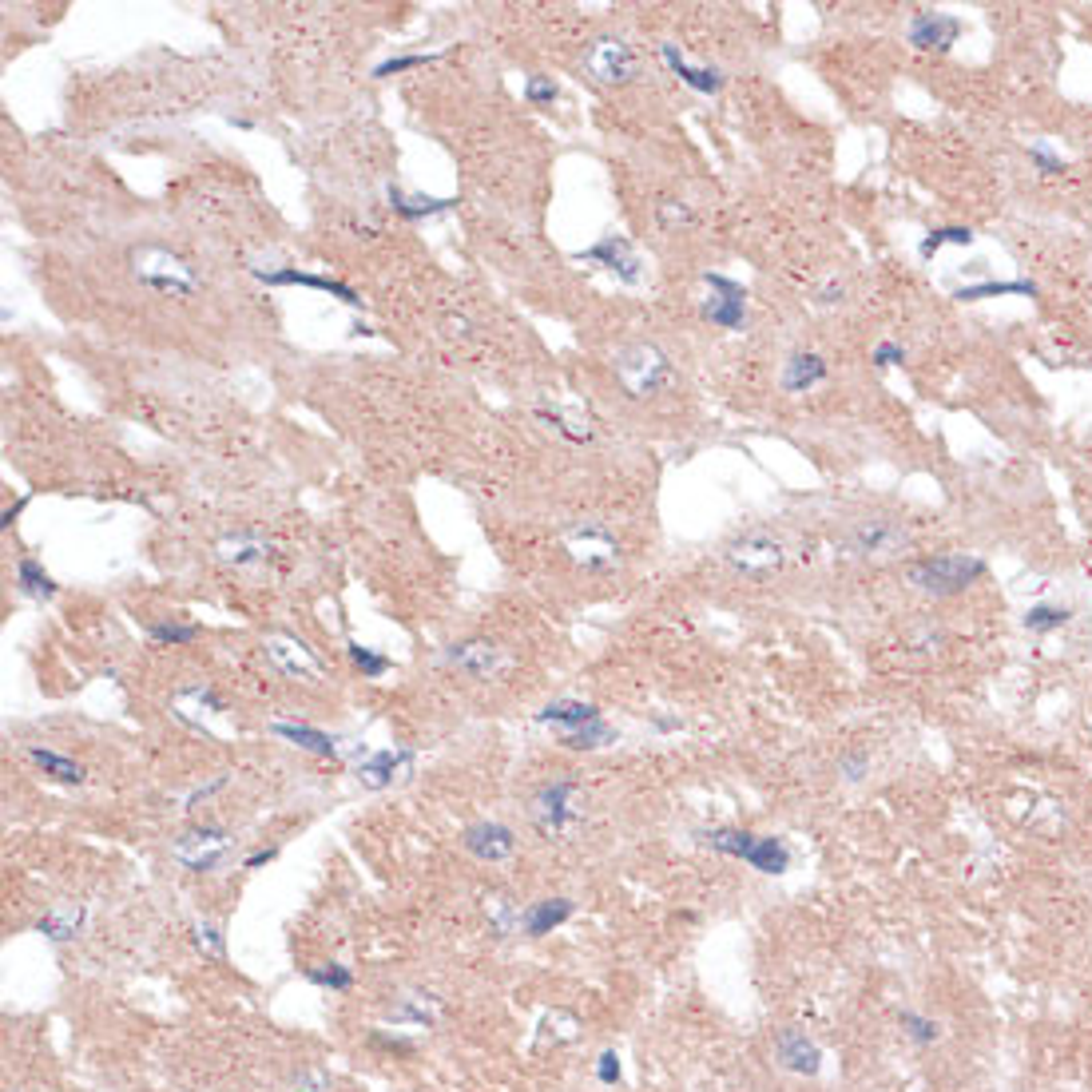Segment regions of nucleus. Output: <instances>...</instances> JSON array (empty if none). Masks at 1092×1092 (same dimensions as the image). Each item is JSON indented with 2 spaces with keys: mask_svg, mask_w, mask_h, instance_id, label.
Instances as JSON below:
<instances>
[{
  "mask_svg": "<svg viewBox=\"0 0 1092 1092\" xmlns=\"http://www.w3.org/2000/svg\"><path fill=\"white\" fill-rule=\"evenodd\" d=\"M172 711L183 719V723H195L199 715L195 711H203V715H219L223 711V700L211 691V687H203V683H195V687H183L175 700H172Z\"/></svg>",
  "mask_w": 1092,
  "mask_h": 1092,
  "instance_id": "nucleus-26",
  "label": "nucleus"
},
{
  "mask_svg": "<svg viewBox=\"0 0 1092 1092\" xmlns=\"http://www.w3.org/2000/svg\"><path fill=\"white\" fill-rule=\"evenodd\" d=\"M981 576H985V560L970 552H942L910 565V584L930 596H957Z\"/></svg>",
  "mask_w": 1092,
  "mask_h": 1092,
  "instance_id": "nucleus-1",
  "label": "nucleus"
},
{
  "mask_svg": "<svg viewBox=\"0 0 1092 1092\" xmlns=\"http://www.w3.org/2000/svg\"><path fill=\"white\" fill-rule=\"evenodd\" d=\"M16 584H20V592L37 596V600H52V596H56V580H52L32 556H24L20 565H16Z\"/></svg>",
  "mask_w": 1092,
  "mask_h": 1092,
  "instance_id": "nucleus-32",
  "label": "nucleus"
},
{
  "mask_svg": "<svg viewBox=\"0 0 1092 1092\" xmlns=\"http://www.w3.org/2000/svg\"><path fill=\"white\" fill-rule=\"evenodd\" d=\"M306 977H310L314 985H330V989H350V985H354L350 970H342V966H330V970H310Z\"/></svg>",
  "mask_w": 1092,
  "mask_h": 1092,
  "instance_id": "nucleus-44",
  "label": "nucleus"
},
{
  "mask_svg": "<svg viewBox=\"0 0 1092 1092\" xmlns=\"http://www.w3.org/2000/svg\"><path fill=\"white\" fill-rule=\"evenodd\" d=\"M28 755H32V763H37L44 775H52L60 783H84V767L76 763V759H64V755L44 751V747H32Z\"/></svg>",
  "mask_w": 1092,
  "mask_h": 1092,
  "instance_id": "nucleus-31",
  "label": "nucleus"
},
{
  "mask_svg": "<svg viewBox=\"0 0 1092 1092\" xmlns=\"http://www.w3.org/2000/svg\"><path fill=\"white\" fill-rule=\"evenodd\" d=\"M545 1029L552 1033V1041H573L576 1037V1017L565 1013V1009H556V1013L545 1017Z\"/></svg>",
  "mask_w": 1092,
  "mask_h": 1092,
  "instance_id": "nucleus-40",
  "label": "nucleus"
},
{
  "mask_svg": "<svg viewBox=\"0 0 1092 1092\" xmlns=\"http://www.w3.org/2000/svg\"><path fill=\"white\" fill-rule=\"evenodd\" d=\"M215 556L223 560L226 569H247V565H258V560L271 556V545L262 541L258 533H235V537H223L215 545Z\"/></svg>",
  "mask_w": 1092,
  "mask_h": 1092,
  "instance_id": "nucleus-21",
  "label": "nucleus"
},
{
  "mask_svg": "<svg viewBox=\"0 0 1092 1092\" xmlns=\"http://www.w3.org/2000/svg\"><path fill=\"white\" fill-rule=\"evenodd\" d=\"M410 771H413V751L410 747H386V751H370L358 763V783L370 786V790H382L397 779H406Z\"/></svg>",
  "mask_w": 1092,
  "mask_h": 1092,
  "instance_id": "nucleus-11",
  "label": "nucleus"
},
{
  "mask_svg": "<svg viewBox=\"0 0 1092 1092\" xmlns=\"http://www.w3.org/2000/svg\"><path fill=\"white\" fill-rule=\"evenodd\" d=\"M457 203V199H429V195H402L397 187H389V207L402 215V219H429V215H441Z\"/></svg>",
  "mask_w": 1092,
  "mask_h": 1092,
  "instance_id": "nucleus-27",
  "label": "nucleus"
},
{
  "mask_svg": "<svg viewBox=\"0 0 1092 1092\" xmlns=\"http://www.w3.org/2000/svg\"><path fill=\"white\" fill-rule=\"evenodd\" d=\"M573 794H576V783H552V786H545L541 794H537V803H533V818H537V826H541V835H548V839H560L569 831V826L576 822V811H573Z\"/></svg>",
  "mask_w": 1092,
  "mask_h": 1092,
  "instance_id": "nucleus-10",
  "label": "nucleus"
},
{
  "mask_svg": "<svg viewBox=\"0 0 1092 1092\" xmlns=\"http://www.w3.org/2000/svg\"><path fill=\"white\" fill-rule=\"evenodd\" d=\"M434 56H393L386 64H378L374 76H393V72H410V68H421V64H429Z\"/></svg>",
  "mask_w": 1092,
  "mask_h": 1092,
  "instance_id": "nucleus-45",
  "label": "nucleus"
},
{
  "mask_svg": "<svg viewBox=\"0 0 1092 1092\" xmlns=\"http://www.w3.org/2000/svg\"><path fill=\"white\" fill-rule=\"evenodd\" d=\"M151 640L155 644H195L199 624H151Z\"/></svg>",
  "mask_w": 1092,
  "mask_h": 1092,
  "instance_id": "nucleus-37",
  "label": "nucleus"
},
{
  "mask_svg": "<svg viewBox=\"0 0 1092 1092\" xmlns=\"http://www.w3.org/2000/svg\"><path fill=\"white\" fill-rule=\"evenodd\" d=\"M1069 620H1073V608H1065V604H1033L1029 612H1025V627L1037 636L1056 632V627H1065Z\"/></svg>",
  "mask_w": 1092,
  "mask_h": 1092,
  "instance_id": "nucleus-34",
  "label": "nucleus"
},
{
  "mask_svg": "<svg viewBox=\"0 0 1092 1092\" xmlns=\"http://www.w3.org/2000/svg\"><path fill=\"white\" fill-rule=\"evenodd\" d=\"M659 56H664V64L668 68L691 88V92H704V95H711V92H719L723 88V72L719 68H704V64H687V56L676 48V44H659Z\"/></svg>",
  "mask_w": 1092,
  "mask_h": 1092,
  "instance_id": "nucleus-19",
  "label": "nucleus"
},
{
  "mask_svg": "<svg viewBox=\"0 0 1092 1092\" xmlns=\"http://www.w3.org/2000/svg\"><path fill=\"white\" fill-rule=\"evenodd\" d=\"M1005 294H1025V298H1037L1041 290H1037V282H1029V279H1005V282H998V279H985V282H973V286H962V290H953V298H957V303H981V298H1005Z\"/></svg>",
  "mask_w": 1092,
  "mask_h": 1092,
  "instance_id": "nucleus-23",
  "label": "nucleus"
},
{
  "mask_svg": "<svg viewBox=\"0 0 1092 1092\" xmlns=\"http://www.w3.org/2000/svg\"><path fill=\"white\" fill-rule=\"evenodd\" d=\"M271 858H275V850H258V854H251V858H247V866L254 870V866H262V863H271Z\"/></svg>",
  "mask_w": 1092,
  "mask_h": 1092,
  "instance_id": "nucleus-50",
  "label": "nucleus"
},
{
  "mask_svg": "<svg viewBox=\"0 0 1092 1092\" xmlns=\"http://www.w3.org/2000/svg\"><path fill=\"white\" fill-rule=\"evenodd\" d=\"M191 938H195V946L203 949V953H211L215 962H223V934H219V925H211V921H195Z\"/></svg>",
  "mask_w": 1092,
  "mask_h": 1092,
  "instance_id": "nucleus-38",
  "label": "nucleus"
},
{
  "mask_svg": "<svg viewBox=\"0 0 1092 1092\" xmlns=\"http://www.w3.org/2000/svg\"><path fill=\"white\" fill-rule=\"evenodd\" d=\"M902 1025L910 1029V1037L914 1041H921V1045H930V1041H938V1021H930V1017H918V1013H902Z\"/></svg>",
  "mask_w": 1092,
  "mask_h": 1092,
  "instance_id": "nucleus-42",
  "label": "nucleus"
},
{
  "mask_svg": "<svg viewBox=\"0 0 1092 1092\" xmlns=\"http://www.w3.org/2000/svg\"><path fill=\"white\" fill-rule=\"evenodd\" d=\"M973 230L970 226H934L930 235H925L921 243H918V251H921V258H930V254H938L942 247H973Z\"/></svg>",
  "mask_w": 1092,
  "mask_h": 1092,
  "instance_id": "nucleus-33",
  "label": "nucleus"
},
{
  "mask_svg": "<svg viewBox=\"0 0 1092 1092\" xmlns=\"http://www.w3.org/2000/svg\"><path fill=\"white\" fill-rule=\"evenodd\" d=\"M775 1052H779V1065H783V1069L803 1073V1077H814L818 1065H822L818 1045H814L807 1033H799V1029H783V1033L775 1037Z\"/></svg>",
  "mask_w": 1092,
  "mask_h": 1092,
  "instance_id": "nucleus-15",
  "label": "nucleus"
},
{
  "mask_svg": "<svg viewBox=\"0 0 1092 1092\" xmlns=\"http://www.w3.org/2000/svg\"><path fill=\"white\" fill-rule=\"evenodd\" d=\"M898 545H902V528L890 524V520H882V517L858 520L854 533H850V548L863 552V556H886V552H893Z\"/></svg>",
  "mask_w": 1092,
  "mask_h": 1092,
  "instance_id": "nucleus-18",
  "label": "nucleus"
},
{
  "mask_svg": "<svg viewBox=\"0 0 1092 1092\" xmlns=\"http://www.w3.org/2000/svg\"><path fill=\"white\" fill-rule=\"evenodd\" d=\"M573 918V902L569 898H545V902H533L524 910V930L533 934V938H545V934H552L560 921H569Z\"/></svg>",
  "mask_w": 1092,
  "mask_h": 1092,
  "instance_id": "nucleus-22",
  "label": "nucleus"
},
{
  "mask_svg": "<svg viewBox=\"0 0 1092 1092\" xmlns=\"http://www.w3.org/2000/svg\"><path fill=\"white\" fill-rule=\"evenodd\" d=\"M541 723H552V727H565V732H573V727H584L592 719H600V711H596L592 704H576V700H556L548 704L545 711H537Z\"/></svg>",
  "mask_w": 1092,
  "mask_h": 1092,
  "instance_id": "nucleus-28",
  "label": "nucleus"
},
{
  "mask_svg": "<svg viewBox=\"0 0 1092 1092\" xmlns=\"http://www.w3.org/2000/svg\"><path fill=\"white\" fill-rule=\"evenodd\" d=\"M80 921H84V906H80V902H60V906H52V910L37 921V930L48 934L52 942H68V938H76Z\"/></svg>",
  "mask_w": 1092,
  "mask_h": 1092,
  "instance_id": "nucleus-25",
  "label": "nucleus"
},
{
  "mask_svg": "<svg viewBox=\"0 0 1092 1092\" xmlns=\"http://www.w3.org/2000/svg\"><path fill=\"white\" fill-rule=\"evenodd\" d=\"M565 545H569L576 565L588 569V573H608V569H616V560H620V545H616V537L608 533L604 524H576L573 533L565 537Z\"/></svg>",
  "mask_w": 1092,
  "mask_h": 1092,
  "instance_id": "nucleus-7",
  "label": "nucleus"
},
{
  "mask_svg": "<svg viewBox=\"0 0 1092 1092\" xmlns=\"http://www.w3.org/2000/svg\"><path fill=\"white\" fill-rule=\"evenodd\" d=\"M271 732H275V735H282V739H290L294 747L314 751V755H334V751H338V747H334V739H330L326 732H314V727H306V723H275Z\"/></svg>",
  "mask_w": 1092,
  "mask_h": 1092,
  "instance_id": "nucleus-29",
  "label": "nucleus"
},
{
  "mask_svg": "<svg viewBox=\"0 0 1092 1092\" xmlns=\"http://www.w3.org/2000/svg\"><path fill=\"white\" fill-rule=\"evenodd\" d=\"M902 358H906V350H902L898 342H878V346H874V358H870V361H874V366H882V370H886V366H898Z\"/></svg>",
  "mask_w": 1092,
  "mask_h": 1092,
  "instance_id": "nucleus-46",
  "label": "nucleus"
},
{
  "mask_svg": "<svg viewBox=\"0 0 1092 1092\" xmlns=\"http://www.w3.org/2000/svg\"><path fill=\"white\" fill-rule=\"evenodd\" d=\"M485 910H489V925H493V934H496V938H505V934L513 930V925L524 918V914H520L509 898H501V893H489V906H485Z\"/></svg>",
  "mask_w": 1092,
  "mask_h": 1092,
  "instance_id": "nucleus-36",
  "label": "nucleus"
},
{
  "mask_svg": "<svg viewBox=\"0 0 1092 1092\" xmlns=\"http://www.w3.org/2000/svg\"><path fill=\"white\" fill-rule=\"evenodd\" d=\"M1029 159L1037 163V172H1045V175H1061V172H1065V159L1056 155V151H1052V147H1049L1045 140H1037V144L1029 147Z\"/></svg>",
  "mask_w": 1092,
  "mask_h": 1092,
  "instance_id": "nucleus-39",
  "label": "nucleus"
},
{
  "mask_svg": "<svg viewBox=\"0 0 1092 1092\" xmlns=\"http://www.w3.org/2000/svg\"><path fill=\"white\" fill-rule=\"evenodd\" d=\"M727 565L751 580H767L783 565V545L771 533H763V528H751V533L727 545Z\"/></svg>",
  "mask_w": 1092,
  "mask_h": 1092,
  "instance_id": "nucleus-6",
  "label": "nucleus"
},
{
  "mask_svg": "<svg viewBox=\"0 0 1092 1092\" xmlns=\"http://www.w3.org/2000/svg\"><path fill=\"white\" fill-rule=\"evenodd\" d=\"M863 767H866V759L863 755H850L846 763H842V771H846V779H863Z\"/></svg>",
  "mask_w": 1092,
  "mask_h": 1092,
  "instance_id": "nucleus-49",
  "label": "nucleus"
},
{
  "mask_svg": "<svg viewBox=\"0 0 1092 1092\" xmlns=\"http://www.w3.org/2000/svg\"><path fill=\"white\" fill-rule=\"evenodd\" d=\"M573 258H576V262H596V267H608V271L620 275L624 282H640V258H636L632 243H627L624 235H604L596 247L576 251Z\"/></svg>",
  "mask_w": 1092,
  "mask_h": 1092,
  "instance_id": "nucleus-13",
  "label": "nucleus"
},
{
  "mask_svg": "<svg viewBox=\"0 0 1092 1092\" xmlns=\"http://www.w3.org/2000/svg\"><path fill=\"white\" fill-rule=\"evenodd\" d=\"M449 664L453 668H461V672H469V676H477V679H489L496 668H501V652H496L489 640H469V644H453L449 648Z\"/></svg>",
  "mask_w": 1092,
  "mask_h": 1092,
  "instance_id": "nucleus-20",
  "label": "nucleus"
},
{
  "mask_svg": "<svg viewBox=\"0 0 1092 1092\" xmlns=\"http://www.w3.org/2000/svg\"><path fill=\"white\" fill-rule=\"evenodd\" d=\"M596 1077H600L604 1084H616L620 1080V1056L608 1049V1052H600V1061H596Z\"/></svg>",
  "mask_w": 1092,
  "mask_h": 1092,
  "instance_id": "nucleus-47",
  "label": "nucleus"
},
{
  "mask_svg": "<svg viewBox=\"0 0 1092 1092\" xmlns=\"http://www.w3.org/2000/svg\"><path fill=\"white\" fill-rule=\"evenodd\" d=\"M612 370H616L620 386L632 393V397H652V393H659V389L672 382V361H668V354L655 350V346H648V342H632V346L616 350Z\"/></svg>",
  "mask_w": 1092,
  "mask_h": 1092,
  "instance_id": "nucleus-3",
  "label": "nucleus"
},
{
  "mask_svg": "<svg viewBox=\"0 0 1092 1092\" xmlns=\"http://www.w3.org/2000/svg\"><path fill=\"white\" fill-rule=\"evenodd\" d=\"M262 648H267V659L271 664L282 672V676H290V679H306V683H314V679H322V659L298 640V636H286V632H275V636H267L262 640Z\"/></svg>",
  "mask_w": 1092,
  "mask_h": 1092,
  "instance_id": "nucleus-8",
  "label": "nucleus"
},
{
  "mask_svg": "<svg viewBox=\"0 0 1092 1092\" xmlns=\"http://www.w3.org/2000/svg\"><path fill=\"white\" fill-rule=\"evenodd\" d=\"M172 854H175L179 866H187V870H195V874L215 870V863L226 854V835H223V831H211V826H203V831H187V835L172 846Z\"/></svg>",
  "mask_w": 1092,
  "mask_h": 1092,
  "instance_id": "nucleus-12",
  "label": "nucleus"
},
{
  "mask_svg": "<svg viewBox=\"0 0 1092 1092\" xmlns=\"http://www.w3.org/2000/svg\"><path fill=\"white\" fill-rule=\"evenodd\" d=\"M131 275L163 298H187V294L199 290V275L179 254L163 251V247H136L131 251Z\"/></svg>",
  "mask_w": 1092,
  "mask_h": 1092,
  "instance_id": "nucleus-2",
  "label": "nucleus"
},
{
  "mask_svg": "<svg viewBox=\"0 0 1092 1092\" xmlns=\"http://www.w3.org/2000/svg\"><path fill=\"white\" fill-rule=\"evenodd\" d=\"M822 378H826V361L818 354H794L786 361V370H783V389L786 393H807Z\"/></svg>",
  "mask_w": 1092,
  "mask_h": 1092,
  "instance_id": "nucleus-24",
  "label": "nucleus"
},
{
  "mask_svg": "<svg viewBox=\"0 0 1092 1092\" xmlns=\"http://www.w3.org/2000/svg\"><path fill=\"white\" fill-rule=\"evenodd\" d=\"M584 72L600 88H620L627 80H636L640 60H636V52H632V44H627V40L600 37V40H592L588 52H584Z\"/></svg>",
  "mask_w": 1092,
  "mask_h": 1092,
  "instance_id": "nucleus-5",
  "label": "nucleus"
},
{
  "mask_svg": "<svg viewBox=\"0 0 1092 1092\" xmlns=\"http://www.w3.org/2000/svg\"><path fill=\"white\" fill-rule=\"evenodd\" d=\"M707 842L719 850V854H732V858H743L747 866H755L759 874L767 878H779L790 870V846L783 839H759L751 831H732V826H723V831H711Z\"/></svg>",
  "mask_w": 1092,
  "mask_h": 1092,
  "instance_id": "nucleus-4",
  "label": "nucleus"
},
{
  "mask_svg": "<svg viewBox=\"0 0 1092 1092\" xmlns=\"http://www.w3.org/2000/svg\"><path fill=\"white\" fill-rule=\"evenodd\" d=\"M707 282V298H704V318L723 326V330H739L747 322V290L723 275H704Z\"/></svg>",
  "mask_w": 1092,
  "mask_h": 1092,
  "instance_id": "nucleus-9",
  "label": "nucleus"
},
{
  "mask_svg": "<svg viewBox=\"0 0 1092 1092\" xmlns=\"http://www.w3.org/2000/svg\"><path fill=\"white\" fill-rule=\"evenodd\" d=\"M294 1092H330V1077L326 1073H310L303 1084H294Z\"/></svg>",
  "mask_w": 1092,
  "mask_h": 1092,
  "instance_id": "nucleus-48",
  "label": "nucleus"
},
{
  "mask_svg": "<svg viewBox=\"0 0 1092 1092\" xmlns=\"http://www.w3.org/2000/svg\"><path fill=\"white\" fill-rule=\"evenodd\" d=\"M659 223H664L668 230L691 226V211H687L683 203H676V199H664V203H659Z\"/></svg>",
  "mask_w": 1092,
  "mask_h": 1092,
  "instance_id": "nucleus-43",
  "label": "nucleus"
},
{
  "mask_svg": "<svg viewBox=\"0 0 1092 1092\" xmlns=\"http://www.w3.org/2000/svg\"><path fill=\"white\" fill-rule=\"evenodd\" d=\"M560 743L573 747V751H596V747H604V743H616V732H612L604 719H592V723H584V727H573V732H565V735H560Z\"/></svg>",
  "mask_w": 1092,
  "mask_h": 1092,
  "instance_id": "nucleus-30",
  "label": "nucleus"
},
{
  "mask_svg": "<svg viewBox=\"0 0 1092 1092\" xmlns=\"http://www.w3.org/2000/svg\"><path fill=\"white\" fill-rule=\"evenodd\" d=\"M466 850L477 854L481 863H501V858H509L517 850V839L501 822H477L466 831Z\"/></svg>",
  "mask_w": 1092,
  "mask_h": 1092,
  "instance_id": "nucleus-16",
  "label": "nucleus"
},
{
  "mask_svg": "<svg viewBox=\"0 0 1092 1092\" xmlns=\"http://www.w3.org/2000/svg\"><path fill=\"white\" fill-rule=\"evenodd\" d=\"M346 652H350V659H354V668L366 676V679H382V676L389 672V655H382V652H374V648H361L358 640H350Z\"/></svg>",
  "mask_w": 1092,
  "mask_h": 1092,
  "instance_id": "nucleus-35",
  "label": "nucleus"
},
{
  "mask_svg": "<svg viewBox=\"0 0 1092 1092\" xmlns=\"http://www.w3.org/2000/svg\"><path fill=\"white\" fill-rule=\"evenodd\" d=\"M262 282L267 286H310V290H326V294H334V298H342L346 306H361V298L346 286V282H338V279H322V275H306V271H294V267H282V271H254Z\"/></svg>",
  "mask_w": 1092,
  "mask_h": 1092,
  "instance_id": "nucleus-17",
  "label": "nucleus"
},
{
  "mask_svg": "<svg viewBox=\"0 0 1092 1092\" xmlns=\"http://www.w3.org/2000/svg\"><path fill=\"white\" fill-rule=\"evenodd\" d=\"M556 95H560V92H556V84H552L548 76H533V80L524 84V99H528V104H537V108L552 104Z\"/></svg>",
  "mask_w": 1092,
  "mask_h": 1092,
  "instance_id": "nucleus-41",
  "label": "nucleus"
},
{
  "mask_svg": "<svg viewBox=\"0 0 1092 1092\" xmlns=\"http://www.w3.org/2000/svg\"><path fill=\"white\" fill-rule=\"evenodd\" d=\"M962 37V20L949 13H914L910 20V44L921 52H946Z\"/></svg>",
  "mask_w": 1092,
  "mask_h": 1092,
  "instance_id": "nucleus-14",
  "label": "nucleus"
}]
</instances>
